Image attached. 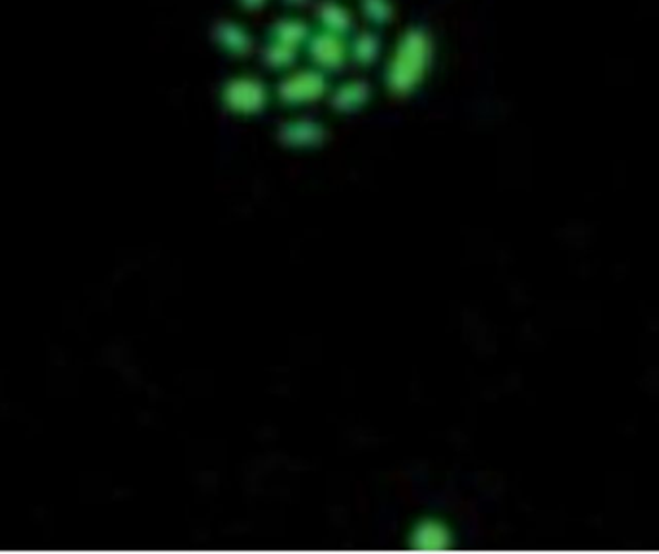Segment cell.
<instances>
[{"mask_svg": "<svg viewBox=\"0 0 659 554\" xmlns=\"http://www.w3.org/2000/svg\"><path fill=\"white\" fill-rule=\"evenodd\" d=\"M430 58V41L425 31L413 29L407 34L399 44L398 54L388 70L389 89L403 94L409 92L425 72Z\"/></svg>", "mask_w": 659, "mask_h": 554, "instance_id": "obj_1", "label": "cell"}, {"mask_svg": "<svg viewBox=\"0 0 659 554\" xmlns=\"http://www.w3.org/2000/svg\"><path fill=\"white\" fill-rule=\"evenodd\" d=\"M224 102L233 112L253 114L266 102V89L257 79H233L224 87Z\"/></svg>", "mask_w": 659, "mask_h": 554, "instance_id": "obj_2", "label": "cell"}, {"mask_svg": "<svg viewBox=\"0 0 659 554\" xmlns=\"http://www.w3.org/2000/svg\"><path fill=\"white\" fill-rule=\"evenodd\" d=\"M326 91V77L320 72H301L288 77L280 85V99L288 104L309 102L322 97Z\"/></svg>", "mask_w": 659, "mask_h": 554, "instance_id": "obj_3", "label": "cell"}, {"mask_svg": "<svg viewBox=\"0 0 659 554\" xmlns=\"http://www.w3.org/2000/svg\"><path fill=\"white\" fill-rule=\"evenodd\" d=\"M310 56L324 70H338L345 60V43L338 34L322 31L310 39Z\"/></svg>", "mask_w": 659, "mask_h": 554, "instance_id": "obj_4", "label": "cell"}, {"mask_svg": "<svg viewBox=\"0 0 659 554\" xmlns=\"http://www.w3.org/2000/svg\"><path fill=\"white\" fill-rule=\"evenodd\" d=\"M413 543L417 549L439 550L449 545V531L438 520H425L413 533Z\"/></svg>", "mask_w": 659, "mask_h": 554, "instance_id": "obj_5", "label": "cell"}, {"mask_svg": "<svg viewBox=\"0 0 659 554\" xmlns=\"http://www.w3.org/2000/svg\"><path fill=\"white\" fill-rule=\"evenodd\" d=\"M324 137V130L320 128L319 123L312 121H293L288 123L286 128H281V139L288 145H295V147H310L317 145Z\"/></svg>", "mask_w": 659, "mask_h": 554, "instance_id": "obj_6", "label": "cell"}, {"mask_svg": "<svg viewBox=\"0 0 659 554\" xmlns=\"http://www.w3.org/2000/svg\"><path fill=\"white\" fill-rule=\"evenodd\" d=\"M367 99H369V87L360 82H353L338 89L332 102L338 110H349L353 106L363 104Z\"/></svg>", "mask_w": 659, "mask_h": 554, "instance_id": "obj_7", "label": "cell"}, {"mask_svg": "<svg viewBox=\"0 0 659 554\" xmlns=\"http://www.w3.org/2000/svg\"><path fill=\"white\" fill-rule=\"evenodd\" d=\"M216 35H218V41L222 43L226 49L233 54H245L249 51V37L238 25L220 24L216 27Z\"/></svg>", "mask_w": 659, "mask_h": 554, "instance_id": "obj_8", "label": "cell"}, {"mask_svg": "<svg viewBox=\"0 0 659 554\" xmlns=\"http://www.w3.org/2000/svg\"><path fill=\"white\" fill-rule=\"evenodd\" d=\"M307 35H309V29L300 20H284L272 29V39L278 43L290 44V46L303 43L307 39Z\"/></svg>", "mask_w": 659, "mask_h": 554, "instance_id": "obj_9", "label": "cell"}, {"mask_svg": "<svg viewBox=\"0 0 659 554\" xmlns=\"http://www.w3.org/2000/svg\"><path fill=\"white\" fill-rule=\"evenodd\" d=\"M319 18L326 31H332V34H345L349 29V15L343 8H339L334 3H326L319 10Z\"/></svg>", "mask_w": 659, "mask_h": 554, "instance_id": "obj_10", "label": "cell"}, {"mask_svg": "<svg viewBox=\"0 0 659 554\" xmlns=\"http://www.w3.org/2000/svg\"><path fill=\"white\" fill-rule=\"evenodd\" d=\"M295 46H290V44H284V43H278L274 41L269 49H266V62H269L270 66L274 68H284L288 66L290 62L293 60L295 56Z\"/></svg>", "mask_w": 659, "mask_h": 554, "instance_id": "obj_11", "label": "cell"}, {"mask_svg": "<svg viewBox=\"0 0 659 554\" xmlns=\"http://www.w3.org/2000/svg\"><path fill=\"white\" fill-rule=\"evenodd\" d=\"M376 39L370 34H363L360 37H357V41L353 43V56L360 64H369V62L374 58L376 54Z\"/></svg>", "mask_w": 659, "mask_h": 554, "instance_id": "obj_12", "label": "cell"}, {"mask_svg": "<svg viewBox=\"0 0 659 554\" xmlns=\"http://www.w3.org/2000/svg\"><path fill=\"white\" fill-rule=\"evenodd\" d=\"M363 5H365L367 14L370 15V20H374V22H386L388 20L389 10H388L386 0H363Z\"/></svg>", "mask_w": 659, "mask_h": 554, "instance_id": "obj_13", "label": "cell"}, {"mask_svg": "<svg viewBox=\"0 0 659 554\" xmlns=\"http://www.w3.org/2000/svg\"><path fill=\"white\" fill-rule=\"evenodd\" d=\"M241 5L247 8H255V6L262 5V0H241Z\"/></svg>", "mask_w": 659, "mask_h": 554, "instance_id": "obj_14", "label": "cell"}, {"mask_svg": "<svg viewBox=\"0 0 659 554\" xmlns=\"http://www.w3.org/2000/svg\"><path fill=\"white\" fill-rule=\"evenodd\" d=\"M290 3H303V0H290Z\"/></svg>", "mask_w": 659, "mask_h": 554, "instance_id": "obj_15", "label": "cell"}]
</instances>
